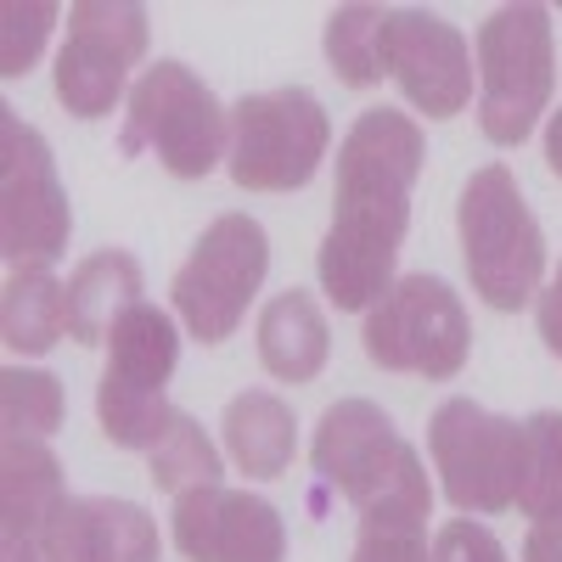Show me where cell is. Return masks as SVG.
Returning <instances> with one entry per match:
<instances>
[{
    "mask_svg": "<svg viewBox=\"0 0 562 562\" xmlns=\"http://www.w3.org/2000/svg\"><path fill=\"white\" fill-rule=\"evenodd\" d=\"M428 158V140L411 113L366 108L338 147L333 231L315 254L321 293L338 310H371L394 288V259L411 225V186Z\"/></svg>",
    "mask_w": 562,
    "mask_h": 562,
    "instance_id": "obj_1",
    "label": "cell"
},
{
    "mask_svg": "<svg viewBox=\"0 0 562 562\" xmlns=\"http://www.w3.org/2000/svg\"><path fill=\"white\" fill-rule=\"evenodd\" d=\"M310 461L326 490H338L360 524H428L434 484L422 473V456L400 439L383 405L338 400L326 405Z\"/></svg>",
    "mask_w": 562,
    "mask_h": 562,
    "instance_id": "obj_2",
    "label": "cell"
},
{
    "mask_svg": "<svg viewBox=\"0 0 562 562\" xmlns=\"http://www.w3.org/2000/svg\"><path fill=\"white\" fill-rule=\"evenodd\" d=\"M461 259L467 281L490 310H524L540 299L546 281V231L529 214L518 180L506 164H490L479 175H467L461 186Z\"/></svg>",
    "mask_w": 562,
    "mask_h": 562,
    "instance_id": "obj_3",
    "label": "cell"
},
{
    "mask_svg": "<svg viewBox=\"0 0 562 562\" xmlns=\"http://www.w3.org/2000/svg\"><path fill=\"white\" fill-rule=\"evenodd\" d=\"M175 360H180V333L169 310L140 299L135 310L119 315V326L108 333V371L97 383V422L119 450H153L169 434Z\"/></svg>",
    "mask_w": 562,
    "mask_h": 562,
    "instance_id": "obj_4",
    "label": "cell"
},
{
    "mask_svg": "<svg viewBox=\"0 0 562 562\" xmlns=\"http://www.w3.org/2000/svg\"><path fill=\"white\" fill-rule=\"evenodd\" d=\"M479 124L495 147H524L557 90V40L546 7H501L479 40Z\"/></svg>",
    "mask_w": 562,
    "mask_h": 562,
    "instance_id": "obj_5",
    "label": "cell"
},
{
    "mask_svg": "<svg viewBox=\"0 0 562 562\" xmlns=\"http://www.w3.org/2000/svg\"><path fill=\"white\" fill-rule=\"evenodd\" d=\"M119 147L124 158L153 153L180 180H203L231 147V113L186 63H153L130 85Z\"/></svg>",
    "mask_w": 562,
    "mask_h": 562,
    "instance_id": "obj_6",
    "label": "cell"
},
{
    "mask_svg": "<svg viewBox=\"0 0 562 562\" xmlns=\"http://www.w3.org/2000/svg\"><path fill=\"white\" fill-rule=\"evenodd\" d=\"M326 147H333V124L304 85H281L231 108L225 169L243 192H299L315 180Z\"/></svg>",
    "mask_w": 562,
    "mask_h": 562,
    "instance_id": "obj_7",
    "label": "cell"
},
{
    "mask_svg": "<svg viewBox=\"0 0 562 562\" xmlns=\"http://www.w3.org/2000/svg\"><path fill=\"white\" fill-rule=\"evenodd\" d=\"M366 360L383 371H411L428 383L461 378L467 355H473V321L461 299L439 276H400L394 288L366 310Z\"/></svg>",
    "mask_w": 562,
    "mask_h": 562,
    "instance_id": "obj_8",
    "label": "cell"
},
{
    "mask_svg": "<svg viewBox=\"0 0 562 562\" xmlns=\"http://www.w3.org/2000/svg\"><path fill=\"white\" fill-rule=\"evenodd\" d=\"M265 270H270L265 225L254 214H220L198 237L192 259L175 270V288H169L186 333L198 344H225L243 326Z\"/></svg>",
    "mask_w": 562,
    "mask_h": 562,
    "instance_id": "obj_9",
    "label": "cell"
},
{
    "mask_svg": "<svg viewBox=\"0 0 562 562\" xmlns=\"http://www.w3.org/2000/svg\"><path fill=\"white\" fill-rule=\"evenodd\" d=\"M428 456L456 512H506L524 484V422L473 400H445L428 422Z\"/></svg>",
    "mask_w": 562,
    "mask_h": 562,
    "instance_id": "obj_10",
    "label": "cell"
},
{
    "mask_svg": "<svg viewBox=\"0 0 562 562\" xmlns=\"http://www.w3.org/2000/svg\"><path fill=\"white\" fill-rule=\"evenodd\" d=\"M74 209L57 180L52 147L34 124L0 108V254L7 265H52L68 248Z\"/></svg>",
    "mask_w": 562,
    "mask_h": 562,
    "instance_id": "obj_11",
    "label": "cell"
},
{
    "mask_svg": "<svg viewBox=\"0 0 562 562\" xmlns=\"http://www.w3.org/2000/svg\"><path fill=\"white\" fill-rule=\"evenodd\" d=\"M140 57H147V7L79 0L68 7V45L57 52V102L74 119H108Z\"/></svg>",
    "mask_w": 562,
    "mask_h": 562,
    "instance_id": "obj_12",
    "label": "cell"
},
{
    "mask_svg": "<svg viewBox=\"0 0 562 562\" xmlns=\"http://www.w3.org/2000/svg\"><path fill=\"white\" fill-rule=\"evenodd\" d=\"M378 68L400 79L405 102L428 119H456L473 102V45L439 12H416V7L383 12Z\"/></svg>",
    "mask_w": 562,
    "mask_h": 562,
    "instance_id": "obj_13",
    "label": "cell"
},
{
    "mask_svg": "<svg viewBox=\"0 0 562 562\" xmlns=\"http://www.w3.org/2000/svg\"><path fill=\"white\" fill-rule=\"evenodd\" d=\"M175 546L186 562H288V524L248 490L203 484L175 495Z\"/></svg>",
    "mask_w": 562,
    "mask_h": 562,
    "instance_id": "obj_14",
    "label": "cell"
},
{
    "mask_svg": "<svg viewBox=\"0 0 562 562\" xmlns=\"http://www.w3.org/2000/svg\"><path fill=\"white\" fill-rule=\"evenodd\" d=\"M40 562H158V524L135 501L68 495L40 535Z\"/></svg>",
    "mask_w": 562,
    "mask_h": 562,
    "instance_id": "obj_15",
    "label": "cell"
},
{
    "mask_svg": "<svg viewBox=\"0 0 562 562\" xmlns=\"http://www.w3.org/2000/svg\"><path fill=\"white\" fill-rule=\"evenodd\" d=\"M68 501L63 461L45 439H0V546L7 562H40V535Z\"/></svg>",
    "mask_w": 562,
    "mask_h": 562,
    "instance_id": "obj_16",
    "label": "cell"
},
{
    "mask_svg": "<svg viewBox=\"0 0 562 562\" xmlns=\"http://www.w3.org/2000/svg\"><path fill=\"white\" fill-rule=\"evenodd\" d=\"M326 355H333V333H326V315L304 288L276 293L259 315V360L276 383H315Z\"/></svg>",
    "mask_w": 562,
    "mask_h": 562,
    "instance_id": "obj_17",
    "label": "cell"
},
{
    "mask_svg": "<svg viewBox=\"0 0 562 562\" xmlns=\"http://www.w3.org/2000/svg\"><path fill=\"white\" fill-rule=\"evenodd\" d=\"M140 304V265L124 248H102L74 265L68 276V338L97 349L108 344V333L119 326L124 310Z\"/></svg>",
    "mask_w": 562,
    "mask_h": 562,
    "instance_id": "obj_18",
    "label": "cell"
},
{
    "mask_svg": "<svg viewBox=\"0 0 562 562\" xmlns=\"http://www.w3.org/2000/svg\"><path fill=\"white\" fill-rule=\"evenodd\" d=\"M225 450L231 461L243 467L248 479H281L293 467V450H299V422H293V405L276 400L270 389H248L225 405Z\"/></svg>",
    "mask_w": 562,
    "mask_h": 562,
    "instance_id": "obj_19",
    "label": "cell"
},
{
    "mask_svg": "<svg viewBox=\"0 0 562 562\" xmlns=\"http://www.w3.org/2000/svg\"><path fill=\"white\" fill-rule=\"evenodd\" d=\"M57 338H68V281H57L52 265H18L0 299V344L12 355H45Z\"/></svg>",
    "mask_w": 562,
    "mask_h": 562,
    "instance_id": "obj_20",
    "label": "cell"
},
{
    "mask_svg": "<svg viewBox=\"0 0 562 562\" xmlns=\"http://www.w3.org/2000/svg\"><path fill=\"white\" fill-rule=\"evenodd\" d=\"M524 518H557L562 512V411H535L524 422V484H518Z\"/></svg>",
    "mask_w": 562,
    "mask_h": 562,
    "instance_id": "obj_21",
    "label": "cell"
},
{
    "mask_svg": "<svg viewBox=\"0 0 562 562\" xmlns=\"http://www.w3.org/2000/svg\"><path fill=\"white\" fill-rule=\"evenodd\" d=\"M63 383L52 371H29V366H7L0 371V422L7 439H52L63 428Z\"/></svg>",
    "mask_w": 562,
    "mask_h": 562,
    "instance_id": "obj_22",
    "label": "cell"
},
{
    "mask_svg": "<svg viewBox=\"0 0 562 562\" xmlns=\"http://www.w3.org/2000/svg\"><path fill=\"white\" fill-rule=\"evenodd\" d=\"M147 467H153V484H158V490H169V495H186V490L220 484V450L209 445V434H203L186 411H175L169 434L147 450Z\"/></svg>",
    "mask_w": 562,
    "mask_h": 562,
    "instance_id": "obj_23",
    "label": "cell"
},
{
    "mask_svg": "<svg viewBox=\"0 0 562 562\" xmlns=\"http://www.w3.org/2000/svg\"><path fill=\"white\" fill-rule=\"evenodd\" d=\"M378 29H383V7H338L333 18H326V63H333V74L355 90L383 79Z\"/></svg>",
    "mask_w": 562,
    "mask_h": 562,
    "instance_id": "obj_24",
    "label": "cell"
},
{
    "mask_svg": "<svg viewBox=\"0 0 562 562\" xmlns=\"http://www.w3.org/2000/svg\"><path fill=\"white\" fill-rule=\"evenodd\" d=\"M52 23H57L52 0H29V7L12 0V7L0 12V74H7V79L29 74L34 57H40V45H45V34H52Z\"/></svg>",
    "mask_w": 562,
    "mask_h": 562,
    "instance_id": "obj_25",
    "label": "cell"
},
{
    "mask_svg": "<svg viewBox=\"0 0 562 562\" xmlns=\"http://www.w3.org/2000/svg\"><path fill=\"white\" fill-rule=\"evenodd\" d=\"M349 562H434L422 524H360Z\"/></svg>",
    "mask_w": 562,
    "mask_h": 562,
    "instance_id": "obj_26",
    "label": "cell"
},
{
    "mask_svg": "<svg viewBox=\"0 0 562 562\" xmlns=\"http://www.w3.org/2000/svg\"><path fill=\"white\" fill-rule=\"evenodd\" d=\"M434 562H506V546L473 518H450L434 535Z\"/></svg>",
    "mask_w": 562,
    "mask_h": 562,
    "instance_id": "obj_27",
    "label": "cell"
},
{
    "mask_svg": "<svg viewBox=\"0 0 562 562\" xmlns=\"http://www.w3.org/2000/svg\"><path fill=\"white\" fill-rule=\"evenodd\" d=\"M535 326H540V338H546V349L562 360V265H557V276L540 288V299H535Z\"/></svg>",
    "mask_w": 562,
    "mask_h": 562,
    "instance_id": "obj_28",
    "label": "cell"
},
{
    "mask_svg": "<svg viewBox=\"0 0 562 562\" xmlns=\"http://www.w3.org/2000/svg\"><path fill=\"white\" fill-rule=\"evenodd\" d=\"M524 562H562V512L557 518H540L524 540Z\"/></svg>",
    "mask_w": 562,
    "mask_h": 562,
    "instance_id": "obj_29",
    "label": "cell"
},
{
    "mask_svg": "<svg viewBox=\"0 0 562 562\" xmlns=\"http://www.w3.org/2000/svg\"><path fill=\"white\" fill-rule=\"evenodd\" d=\"M546 164L562 180V113H551V124H546Z\"/></svg>",
    "mask_w": 562,
    "mask_h": 562,
    "instance_id": "obj_30",
    "label": "cell"
}]
</instances>
